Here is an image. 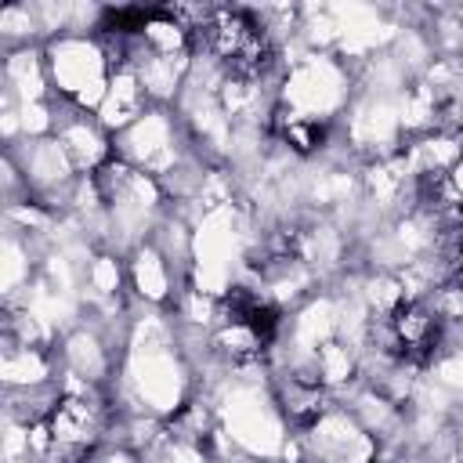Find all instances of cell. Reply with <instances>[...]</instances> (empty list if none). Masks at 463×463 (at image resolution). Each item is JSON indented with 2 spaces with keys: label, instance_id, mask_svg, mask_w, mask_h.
<instances>
[{
  "label": "cell",
  "instance_id": "1",
  "mask_svg": "<svg viewBox=\"0 0 463 463\" xmlns=\"http://www.w3.org/2000/svg\"><path fill=\"white\" fill-rule=\"evenodd\" d=\"M109 394L116 409L148 412L159 420H170L195 394V369L170 311L134 304Z\"/></svg>",
  "mask_w": 463,
  "mask_h": 463
},
{
  "label": "cell",
  "instance_id": "2",
  "mask_svg": "<svg viewBox=\"0 0 463 463\" xmlns=\"http://www.w3.org/2000/svg\"><path fill=\"white\" fill-rule=\"evenodd\" d=\"M351 98H354V69L336 54L307 51V47L282 54V80H279L282 116L336 130Z\"/></svg>",
  "mask_w": 463,
  "mask_h": 463
},
{
  "label": "cell",
  "instance_id": "3",
  "mask_svg": "<svg viewBox=\"0 0 463 463\" xmlns=\"http://www.w3.org/2000/svg\"><path fill=\"white\" fill-rule=\"evenodd\" d=\"M47 80L58 101L94 112L109 90V80L116 72V61L101 36H54L43 43Z\"/></svg>",
  "mask_w": 463,
  "mask_h": 463
},
{
  "label": "cell",
  "instance_id": "4",
  "mask_svg": "<svg viewBox=\"0 0 463 463\" xmlns=\"http://www.w3.org/2000/svg\"><path fill=\"white\" fill-rule=\"evenodd\" d=\"M112 145L123 163H130L134 170H141L156 181L170 177L177 166H184L195 156L181 116L163 105H152L141 119H134L123 134H116Z\"/></svg>",
  "mask_w": 463,
  "mask_h": 463
},
{
  "label": "cell",
  "instance_id": "5",
  "mask_svg": "<svg viewBox=\"0 0 463 463\" xmlns=\"http://www.w3.org/2000/svg\"><path fill=\"white\" fill-rule=\"evenodd\" d=\"M376 459H380V441L340 402H333L307 427L293 430V463H376Z\"/></svg>",
  "mask_w": 463,
  "mask_h": 463
},
{
  "label": "cell",
  "instance_id": "6",
  "mask_svg": "<svg viewBox=\"0 0 463 463\" xmlns=\"http://www.w3.org/2000/svg\"><path fill=\"white\" fill-rule=\"evenodd\" d=\"M14 156V163L22 166V177H25V188H29V199L40 203L43 210H51L54 217L69 213V203H72V192L80 184V170L72 166L69 152L61 148V141L51 134V137H33V141H22L14 148H4Z\"/></svg>",
  "mask_w": 463,
  "mask_h": 463
},
{
  "label": "cell",
  "instance_id": "7",
  "mask_svg": "<svg viewBox=\"0 0 463 463\" xmlns=\"http://www.w3.org/2000/svg\"><path fill=\"white\" fill-rule=\"evenodd\" d=\"M58 365L65 376L98 383V387H112L116 369H119V351L123 344L94 318H80L76 326H69L58 336Z\"/></svg>",
  "mask_w": 463,
  "mask_h": 463
},
{
  "label": "cell",
  "instance_id": "8",
  "mask_svg": "<svg viewBox=\"0 0 463 463\" xmlns=\"http://www.w3.org/2000/svg\"><path fill=\"white\" fill-rule=\"evenodd\" d=\"M58 116H54V137L61 141V148L69 152L72 166L87 177V174H98L112 156H116V145H112V134L98 123L94 112H83V109H72L65 101H58Z\"/></svg>",
  "mask_w": 463,
  "mask_h": 463
},
{
  "label": "cell",
  "instance_id": "9",
  "mask_svg": "<svg viewBox=\"0 0 463 463\" xmlns=\"http://www.w3.org/2000/svg\"><path fill=\"white\" fill-rule=\"evenodd\" d=\"M184 282L188 279L163 257V250L156 242H145V246L127 253V286H130L134 304L170 311L177 293L184 289Z\"/></svg>",
  "mask_w": 463,
  "mask_h": 463
},
{
  "label": "cell",
  "instance_id": "10",
  "mask_svg": "<svg viewBox=\"0 0 463 463\" xmlns=\"http://www.w3.org/2000/svg\"><path fill=\"white\" fill-rule=\"evenodd\" d=\"M58 376H61V365L54 347H36V344L4 336V347H0L4 391H51L58 387Z\"/></svg>",
  "mask_w": 463,
  "mask_h": 463
},
{
  "label": "cell",
  "instance_id": "11",
  "mask_svg": "<svg viewBox=\"0 0 463 463\" xmlns=\"http://www.w3.org/2000/svg\"><path fill=\"white\" fill-rule=\"evenodd\" d=\"M0 98H11L14 105H36V101H51V80H47V61H43V47H18V51H4L0 61Z\"/></svg>",
  "mask_w": 463,
  "mask_h": 463
},
{
  "label": "cell",
  "instance_id": "12",
  "mask_svg": "<svg viewBox=\"0 0 463 463\" xmlns=\"http://www.w3.org/2000/svg\"><path fill=\"white\" fill-rule=\"evenodd\" d=\"M148 109H152V101L145 98V90H141V83H137L134 69L119 65V69L112 72L109 90H105L101 105L94 109V116H98V123L116 137V134H123L134 119H141Z\"/></svg>",
  "mask_w": 463,
  "mask_h": 463
},
{
  "label": "cell",
  "instance_id": "13",
  "mask_svg": "<svg viewBox=\"0 0 463 463\" xmlns=\"http://www.w3.org/2000/svg\"><path fill=\"white\" fill-rule=\"evenodd\" d=\"M0 47L4 51L43 47V33H40L33 0H11L0 7Z\"/></svg>",
  "mask_w": 463,
  "mask_h": 463
},
{
  "label": "cell",
  "instance_id": "14",
  "mask_svg": "<svg viewBox=\"0 0 463 463\" xmlns=\"http://www.w3.org/2000/svg\"><path fill=\"white\" fill-rule=\"evenodd\" d=\"M449 279L463 286V239H459V242L452 246V253H449Z\"/></svg>",
  "mask_w": 463,
  "mask_h": 463
},
{
  "label": "cell",
  "instance_id": "15",
  "mask_svg": "<svg viewBox=\"0 0 463 463\" xmlns=\"http://www.w3.org/2000/svg\"><path fill=\"white\" fill-rule=\"evenodd\" d=\"M449 188L456 192V199H459V206H463V152H459V159H456V166L449 170Z\"/></svg>",
  "mask_w": 463,
  "mask_h": 463
},
{
  "label": "cell",
  "instance_id": "16",
  "mask_svg": "<svg viewBox=\"0 0 463 463\" xmlns=\"http://www.w3.org/2000/svg\"><path fill=\"white\" fill-rule=\"evenodd\" d=\"M210 463H224V459H217V456H213V459H210Z\"/></svg>",
  "mask_w": 463,
  "mask_h": 463
}]
</instances>
